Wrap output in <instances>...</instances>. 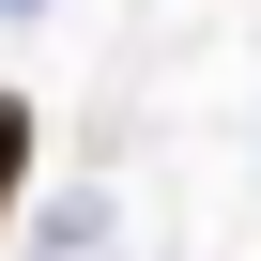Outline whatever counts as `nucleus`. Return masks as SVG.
I'll use <instances>...</instances> for the list:
<instances>
[{
    "instance_id": "1",
    "label": "nucleus",
    "mask_w": 261,
    "mask_h": 261,
    "mask_svg": "<svg viewBox=\"0 0 261 261\" xmlns=\"http://www.w3.org/2000/svg\"><path fill=\"white\" fill-rule=\"evenodd\" d=\"M16 169H31V108L0 92V215H16Z\"/></svg>"
}]
</instances>
